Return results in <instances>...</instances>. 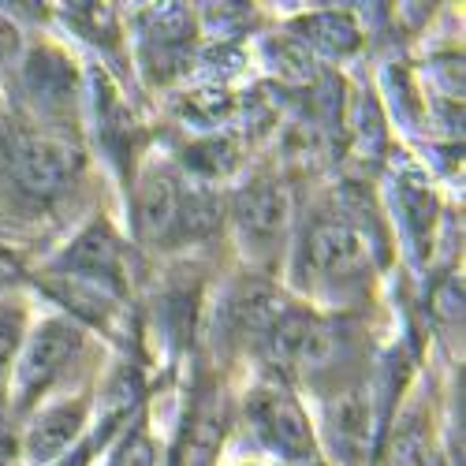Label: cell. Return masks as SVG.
<instances>
[{
	"label": "cell",
	"instance_id": "2",
	"mask_svg": "<svg viewBox=\"0 0 466 466\" xmlns=\"http://www.w3.org/2000/svg\"><path fill=\"white\" fill-rule=\"evenodd\" d=\"M83 168V153L56 135H19L12 142V172L30 194H60Z\"/></svg>",
	"mask_w": 466,
	"mask_h": 466
},
{
	"label": "cell",
	"instance_id": "9",
	"mask_svg": "<svg viewBox=\"0 0 466 466\" xmlns=\"http://www.w3.org/2000/svg\"><path fill=\"white\" fill-rule=\"evenodd\" d=\"M332 421V441L343 455H366L370 441H373V421H377V407H373V388H347V392L332 403L329 410Z\"/></svg>",
	"mask_w": 466,
	"mask_h": 466
},
{
	"label": "cell",
	"instance_id": "1",
	"mask_svg": "<svg viewBox=\"0 0 466 466\" xmlns=\"http://www.w3.org/2000/svg\"><path fill=\"white\" fill-rule=\"evenodd\" d=\"M83 347V336L75 325L67 321H46L37 329L26 347L15 359V377H12V392H15V403L26 407L30 400H37L46 388L67 370V362L79 355Z\"/></svg>",
	"mask_w": 466,
	"mask_h": 466
},
{
	"label": "cell",
	"instance_id": "8",
	"mask_svg": "<svg viewBox=\"0 0 466 466\" xmlns=\"http://www.w3.org/2000/svg\"><path fill=\"white\" fill-rule=\"evenodd\" d=\"M56 265L71 280L94 284L97 291H116L120 288V247H116L112 236H105L101 228L86 231V236L75 243Z\"/></svg>",
	"mask_w": 466,
	"mask_h": 466
},
{
	"label": "cell",
	"instance_id": "3",
	"mask_svg": "<svg viewBox=\"0 0 466 466\" xmlns=\"http://www.w3.org/2000/svg\"><path fill=\"white\" fill-rule=\"evenodd\" d=\"M236 231H239V243L250 258L265 261L273 258L288 236V220H291V198L288 190L277 183H254L247 187L239 198H236Z\"/></svg>",
	"mask_w": 466,
	"mask_h": 466
},
{
	"label": "cell",
	"instance_id": "7",
	"mask_svg": "<svg viewBox=\"0 0 466 466\" xmlns=\"http://www.w3.org/2000/svg\"><path fill=\"white\" fill-rule=\"evenodd\" d=\"M183 190L172 172H149L138 187V236L146 243H165L179 228L183 217Z\"/></svg>",
	"mask_w": 466,
	"mask_h": 466
},
{
	"label": "cell",
	"instance_id": "16",
	"mask_svg": "<svg viewBox=\"0 0 466 466\" xmlns=\"http://www.w3.org/2000/svg\"><path fill=\"white\" fill-rule=\"evenodd\" d=\"M396 459H400L403 466H430V462H433L430 441H425V433L418 430V425H407V430L400 433V444H396Z\"/></svg>",
	"mask_w": 466,
	"mask_h": 466
},
{
	"label": "cell",
	"instance_id": "6",
	"mask_svg": "<svg viewBox=\"0 0 466 466\" xmlns=\"http://www.w3.org/2000/svg\"><path fill=\"white\" fill-rule=\"evenodd\" d=\"M273 359L299 373L329 370L336 359V332L309 318V314H284L273 321Z\"/></svg>",
	"mask_w": 466,
	"mask_h": 466
},
{
	"label": "cell",
	"instance_id": "18",
	"mask_svg": "<svg viewBox=\"0 0 466 466\" xmlns=\"http://www.w3.org/2000/svg\"><path fill=\"white\" fill-rule=\"evenodd\" d=\"M112 466H153V444H149L142 433L127 437V444L116 451Z\"/></svg>",
	"mask_w": 466,
	"mask_h": 466
},
{
	"label": "cell",
	"instance_id": "15",
	"mask_svg": "<svg viewBox=\"0 0 466 466\" xmlns=\"http://www.w3.org/2000/svg\"><path fill=\"white\" fill-rule=\"evenodd\" d=\"M187 168H194L198 176L220 179L236 168V146L228 138H206V142H194L187 149Z\"/></svg>",
	"mask_w": 466,
	"mask_h": 466
},
{
	"label": "cell",
	"instance_id": "5",
	"mask_svg": "<svg viewBox=\"0 0 466 466\" xmlns=\"http://www.w3.org/2000/svg\"><path fill=\"white\" fill-rule=\"evenodd\" d=\"M302 261L318 284H351L370 268L362 236L347 220H318L309 228Z\"/></svg>",
	"mask_w": 466,
	"mask_h": 466
},
{
	"label": "cell",
	"instance_id": "12",
	"mask_svg": "<svg viewBox=\"0 0 466 466\" xmlns=\"http://www.w3.org/2000/svg\"><path fill=\"white\" fill-rule=\"evenodd\" d=\"M26 83H30V90L37 94V101L60 105V101H67V94H71V71H67V64H64L60 56L42 53V56L30 60Z\"/></svg>",
	"mask_w": 466,
	"mask_h": 466
},
{
	"label": "cell",
	"instance_id": "14",
	"mask_svg": "<svg viewBox=\"0 0 466 466\" xmlns=\"http://www.w3.org/2000/svg\"><path fill=\"white\" fill-rule=\"evenodd\" d=\"M183 120H190L194 127H220L224 120L236 116V97L224 90H206V94H187L183 105Z\"/></svg>",
	"mask_w": 466,
	"mask_h": 466
},
{
	"label": "cell",
	"instance_id": "17",
	"mask_svg": "<svg viewBox=\"0 0 466 466\" xmlns=\"http://www.w3.org/2000/svg\"><path fill=\"white\" fill-rule=\"evenodd\" d=\"M15 351H19V321L15 318H0V388H5L8 377H12Z\"/></svg>",
	"mask_w": 466,
	"mask_h": 466
},
{
	"label": "cell",
	"instance_id": "11",
	"mask_svg": "<svg viewBox=\"0 0 466 466\" xmlns=\"http://www.w3.org/2000/svg\"><path fill=\"white\" fill-rule=\"evenodd\" d=\"M302 34L299 42L306 49H318L325 56H347L362 46V34H359V23L347 15V12H318L302 19Z\"/></svg>",
	"mask_w": 466,
	"mask_h": 466
},
{
	"label": "cell",
	"instance_id": "19",
	"mask_svg": "<svg viewBox=\"0 0 466 466\" xmlns=\"http://www.w3.org/2000/svg\"><path fill=\"white\" fill-rule=\"evenodd\" d=\"M0 466H19L15 462V444L8 437H0Z\"/></svg>",
	"mask_w": 466,
	"mask_h": 466
},
{
	"label": "cell",
	"instance_id": "13",
	"mask_svg": "<svg viewBox=\"0 0 466 466\" xmlns=\"http://www.w3.org/2000/svg\"><path fill=\"white\" fill-rule=\"evenodd\" d=\"M261 56L284 83H306L309 75H314V67H309V49L299 42V37H280V34L268 37Z\"/></svg>",
	"mask_w": 466,
	"mask_h": 466
},
{
	"label": "cell",
	"instance_id": "10",
	"mask_svg": "<svg viewBox=\"0 0 466 466\" xmlns=\"http://www.w3.org/2000/svg\"><path fill=\"white\" fill-rule=\"evenodd\" d=\"M79 430H83V403H60L30 425L26 455L37 459V462H49V459H56L71 448V441L79 437Z\"/></svg>",
	"mask_w": 466,
	"mask_h": 466
},
{
	"label": "cell",
	"instance_id": "4",
	"mask_svg": "<svg viewBox=\"0 0 466 466\" xmlns=\"http://www.w3.org/2000/svg\"><path fill=\"white\" fill-rule=\"evenodd\" d=\"M247 418L250 430L284 459H309L314 455V433H309V421L302 414V407L280 392V388H258L247 400Z\"/></svg>",
	"mask_w": 466,
	"mask_h": 466
}]
</instances>
